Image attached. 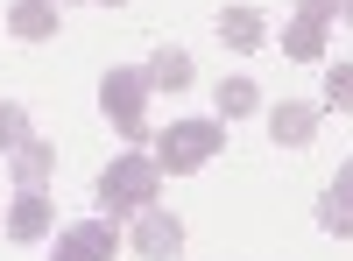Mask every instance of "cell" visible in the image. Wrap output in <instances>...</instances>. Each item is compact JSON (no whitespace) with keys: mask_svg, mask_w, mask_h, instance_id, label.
I'll use <instances>...</instances> for the list:
<instances>
[{"mask_svg":"<svg viewBox=\"0 0 353 261\" xmlns=\"http://www.w3.org/2000/svg\"><path fill=\"white\" fill-rule=\"evenodd\" d=\"M156 191H163V169H156V156H141V149H128L121 163H106L99 184H92L99 219H134V212H149Z\"/></svg>","mask_w":353,"mask_h":261,"instance_id":"obj_1","label":"cell"},{"mask_svg":"<svg viewBox=\"0 0 353 261\" xmlns=\"http://www.w3.org/2000/svg\"><path fill=\"white\" fill-rule=\"evenodd\" d=\"M149 71L141 64H113L106 78H99V113L113 121V134H128V141H141L149 134Z\"/></svg>","mask_w":353,"mask_h":261,"instance_id":"obj_2","label":"cell"},{"mask_svg":"<svg viewBox=\"0 0 353 261\" xmlns=\"http://www.w3.org/2000/svg\"><path fill=\"white\" fill-rule=\"evenodd\" d=\"M226 149V121H170L156 134V169H170V177H191V169H205Z\"/></svg>","mask_w":353,"mask_h":261,"instance_id":"obj_3","label":"cell"},{"mask_svg":"<svg viewBox=\"0 0 353 261\" xmlns=\"http://www.w3.org/2000/svg\"><path fill=\"white\" fill-rule=\"evenodd\" d=\"M128 247H134L141 261H176V254H184V219H176V212H163V205L134 212V233H128Z\"/></svg>","mask_w":353,"mask_h":261,"instance_id":"obj_4","label":"cell"},{"mask_svg":"<svg viewBox=\"0 0 353 261\" xmlns=\"http://www.w3.org/2000/svg\"><path fill=\"white\" fill-rule=\"evenodd\" d=\"M113 247H121V233H113V219H78L57 233L50 261H113Z\"/></svg>","mask_w":353,"mask_h":261,"instance_id":"obj_5","label":"cell"},{"mask_svg":"<svg viewBox=\"0 0 353 261\" xmlns=\"http://www.w3.org/2000/svg\"><path fill=\"white\" fill-rule=\"evenodd\" d=\"M57 233V212H50V191H21L14 205H8V240H21V247H36V240H50Z\"/></svg>","mask_w":353,"mask_h":261,"instance_id":"obj_6","label":"cell"},{"mask_svg":"<svg viewBox=\"0 0 353 261\" xmlns=\"http://www.w3.org/2000/svg\"><path fill=\"white\" fill-rule=\"evenodd\" d=\"M212 28H219V43H226L233 56H254L261 43H269V14H261V8H226Z\"/></svg>","mask_w":353,"mask_h":261,"instance_id":"obj_7","label":"cell"},{"mask_svg":"<svg viewBox=\"0 0 353 261\" xmlns=\"http://www.w3.org/2000/svg\"><path fill=\"white\" fill-rule=\"evenodd\" d=\"M318 226L339 240H353V163H339V177L318 191Z\"/></svg>","mask_w":353,"mask_h":261,"instance_id":"obj_8","label":"cell"},{"mask_svg":"<svg viewBox=\"0 0 353 261\" xmlns=\"http://www.w3.org/2000/svg\"><path fill=\"white\" fill-rule=\"evenodd\" d=\"M57 28H64V21H57V0H14V8H8V36L14 43H50Z\"/></svg>","mask_w":353,"mask_h":261,"instance_id":"obj_9","label":"cell"},{"mask_svg":"<svg viewBox=\"0 0 353 261\" xmlns=\"http://www.w3.org/2000/svg\"><path fill=\"white\" fill-rule=\"evenodd\" d=\"M8 163H14V191H43V184L57 177V149H50V141H36V134H28Z\"/></svg>","mask_w":353,"mask_h":261,"instance_id":"obj_10","label":"cell"},{"mask_svg":"<svg viewBox=\"0 0 353 261\" xmlns=\"http://www.w3.org/2000/svg\"><path fill=\"white\" fill-rule=\"evenodd\" d=\"M269 134L283 141V149H304V141L318 134V106H304V99H283V106L269 113Z\"/></svg>","mask_w":353,"mask_h":261,"instance_id":"obj_11","label":"cell"},{"mask_svg":"<svg viewBox=\"0 0 353 261\" xmlns=\"http://www.w3.org/2000/svg\"><path fill=\"white\" fill-rule=\"evenodd\" d=\"M325 36H332V21L297 14V21L283 28V56H290V64H318V56H325Z\"/></svg>","mask_w":353,"mask_h":261,"instance_id":"obj_12","label":"cell"},{"mask_svg":"<svg viewBox=\"0 0 353 261\" xmlns=\"http://www.w3.org/2000/svg\"><path fill=\"white\" fill-rule=\"evenodd\" d=\"M141 71H149V85H156V92H184V85H191V50L163 43V50H156Z\"/></svg>","mask_w":353,"mask_h":261,"instance_id":"obj_13","label":"cell"},{"mask_svg":"<svg viewBox=\"0 0 353 261\" xmlns=\"http://www.w3.org/2000/svg\"><path fill=\"white\" fill-rule=\"evenodd\" d=\"M212 106H219V121H248V113L261 106V92H254V78H219Z\"/></svg>","mask_w":353,"mask_h":261,"instance_id":"obj_14","label":"cell"},{"mask_svg":"<svg viewBox=\"0 0 353 261\" xmlns=\"http://www.w3.org/2000/svg\"><path fill=\"white\" fill-rule=\"evenodd\" d=\"M21 141H28V113H21L14 99H0V156H14Z\"/></svg>","mask_w":353,"mask_h":261,"instance_id":"obj_15","label":"cell"},{"mask_svg":"<svg viewBox=\"0 0 353 261\" xmlns=\"http://www.w3.org/2000/svg\"><path fill=\"white\" fill-rule=\"evenodd\" d=\"M325 106L332 113H353V64H332L325 71Z\"/></svg>","mask_w":353,"mask_h":261,"instance_id":"obj_16","label":"cell"},{"mask_svg":"<svg viewBox=\"0 0 353 261\" xmlns=\"http://www.w3.org/2000/svg\"><path fill=\"white\" fill-rule=\"evenodd\" d=\"M339 8H346V0H297V14H311V21H332Z\"/></svg>","mask_w":353,"mask_h":261,"instance_id":"obj_17","label":"cell"},{"mask_svg":"<svg viewBox=\"0 0 353 261\" xmlns=\"http://www.w3.org/2000/svg\"><path fill=\"white\" fill-rule=\"evenodd\" d=\"M339 14H346V28H353V0H346V8H339Z\"/></svg>","mask_w":353,"mask_h":261,"instance_id":"obj_18","label":"cell"},{"mask_svg":"<svg viewBox=\"0 0 353 261\" xmlns=\"http://www.w3.org/2000/svg\"><path fill=\"white\" fill-rule=\"evenodd\" d=\"M99 8H121V0H99Z\"/></svg>","mask_w":353,"mask_h":261,"instance_id":"obj_19","label":"cell"}]
</instances>
